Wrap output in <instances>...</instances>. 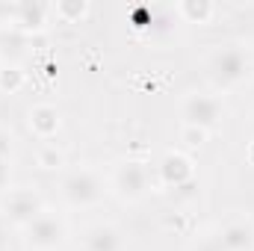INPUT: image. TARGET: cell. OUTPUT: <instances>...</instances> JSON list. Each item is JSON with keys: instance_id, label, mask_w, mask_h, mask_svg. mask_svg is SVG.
<instances>
[{"instance_id": "obj_1", "label": "cell", "mask_w": 254, "mask_h": 251, "mask_svg": "<svg viewBox=\"0 0 254 251\" xmlns=\"http://www.w3.org/2000/svg\"><path fill=\"white\" fill-rule=\"evenodd\" d=\"M252 74V54L240 45H222L207 60V77L219 89H234Z\"/></svg>"}, {"instance_id": "obj_2", "label": "cell", "mask_w": 254, "mask_h": 251, "mask_svg": "<svg viewBox=\"0 0 254 251\" xmlns=\"http://www.w3.org/2000/svg\"><path fill=\"white\" fill-rule=\"evenodd\" d=\"M60 192L68 207H95L104 198V181L95 169H74L63 178Z\"/></svg>"}, {"instance_id": "obj_3", "label": "cell", "mask_w": 254, "mask_h": 251, "mask_svg": "<svg viewBox=\"0 0 254 251\" xmlns=\"http://www.w3.org/2000/svg\"><path fill=\"white\" fill-rule=\"evenodd\" d=\"M181 116H184V125L210 130L222 122V101L207 92H190L181 101Z\"/></svg>"}, {"instance_id": "obj_4", "label": "cell", "mask_w": 254, "mask_h": 251, "mask_svg": "<svg viewBox=\"0 0 254 251\" xmlns=\"http://www.w3.org/2000/svg\"><path fill=\"white\" fill-rule=\"evenodd\" d=\"M24 240H27V246L33 251H54L63 246L65 240V222L60 216H54V213H42V216H36L27 228H24Z\"/></svg>"}, {"instance_id": "obj_5", "label": "cell", "mask_w": 254, "mask_h": 251, "mask_svg": "<svg viewBox=\"0 0 254 251\" xmlns=\"http://www.w3.org/2000/svg\"><path fill=\"white\" fill-rule=\"evenodd\" d=\"M148 181H151L148 166L139 163V160H125V163H119V169L113 172V189H116V195L125 198V201H139V198L148 192Z\"/></svg>"}, {"instance_id": "obj_6", "label": "cell", "mask_w": 254, "mask_h": 251, "mask_svg": "<svg viewBox=\"0 0 254 251\" xmlns=\"http://www.w3.org/2000/svg\"><path fill=\"white\" fill-rule=\"evenodd\" d=\"M45 213V204H42V198H39V192H33V189H15V192H9L6 195V201H3V216L9 219V222H15L18 228H27L36 216H42Z\"/></svg>"}, {"instance_id": "obj_7", "label": "cell", "mask_w": 254, "mask_h": 251, "mask_svg": "<svg viewBox=\"0 0 254 251\" xmlns=\"http://www.w3.org/2000/svg\"><path fill=\"white\" fill-rule=\"evenodd\" d=\"M216 249L219 251H254V225L234 219L228 222L219 237H216Z\"/></svg>"}, {"instance_id": "obj_8", "label": "cell", "mask_w": 254, "mask_h": 251, "mask_svg": "<svg viewBox=\"0 0 254 251\" xmlns=\"http://www.w3.org/2000/svg\"><path fill=\"white\" fill-rule=\"evenodd\" d=\"M83 251H125V237L113 225H92L83 234Z\"/></svg>"}, {"instance_id": "obj_9", "label": "cell", "mask_w": 254, "mask_h": 251, "mask_svg": "<svg viewBox=\"0 0 254 251\" xmlns=\"http://www.w3.org/2000/svg\"><path fill=\"white\" fill-rule=\"evenodd\" d=\"M160 178L169 187H184L192 181V160L181 151H169L160 163Z\"/></svg>"}, {"instance_id": "obj_10", "label": "cell", "mask_w": 254, "mask_h": 251, "mask_svg": "<svg viewBox=\"0 0 254 251\" xmlns=\"http://www.w3.org/2000/svg\"><path fill=\"white\" fill-rule=\"evenodd\" d=\"M30 130H33L36 136H42V139H51V136L60 130V113H57V107H51V104H36V107L30 110Z\"/></svg>"}, {"instance_id": "obj_11", "label": "cell", "mask_w": 254, "mask_h": 251, "mask_svg": "<svg viewBox=\"0 0 254 251\" xmlns=\"http://www.w3.org/2000/svg\"><path fill=\"white\" fill-rule=\"evenodd\" d=\"M48 15H54V6H45V3H18L15 6V24L24 30H42L48 24Z\"/></svg>"}, {"instance_id": "obj_12", "label": "cell", "mask_w": 254, "mask_h": 251, "mask_svg": "<svg viewBox=\"0 0 254 251\" xmlns=\"http://www.w3.org/2000/svg\"><path fill=\"white\" fill-rule=\"evenodd\" d=\"M178 12H181V18L190 21V24H207V21L216 15V6H213L210 0H184V3L178 6Z\"/></svg>"}, {"instance_id": "obj_13", "label": "cell", "mask_w": 254, "mask_h": 251, "mask_svg": "<svg viewBox=\"0 0 254 251\" xmlns=\"http://www.w3.org/2000/svg\"><path fill=\"white\" fill-rule=\"evenodd\" d=\"M54 15L65 24H80L89 15V3L86 0H60V3H54Z\"/></svg>"}, {"instance_id": "obj_14", "label": "cell", "mask_w": 254, "mask_h": 251, "mask_svg": "<svg viewBox=\"0 0 254 251\" xmlns=\"http://www.w3.org/2000/svg\"><path fill=\"white\" fill-rule=\"evenodd\" d=\"M24 80H27V77H24V71H21L18 65L0 68V89H3V92H9V95H12V92H18V89L24 86Z\"/></svg>"}, {"instance_id": "obj_15", "label": "cell", "mask_w": 254, "mask_h": 251, "mask_svg": "<svg viewBox=\"0 0 254 251\" xmlns=\"http://www.w3.org/2000/svg\"><path fill=\"white\" fill-rule=\"evenodd\" d=\"M207 133H210V130H204V127L184 125V130H181V142H184L187 148H201V145L207 142Z\"/></svg>"}, {"instance_id": "obj_16", "label": "cell", "mask_w": 254, "mask_h": 251, "mask_svg": "<svg viewBox=\"0 0 254 251\" xmlns=\"http://www.w3.org/2000/svg\"><path fill=\"white\" fill-rule=\"evenodd\" d=\"M39 166L42 169H57V166H63V154L57 148H45V151H39Z\"/></svg>"}, {"instance_id": "obj_17", "label": "cell", "mask_w": 254, "mask_h": 251, "mask_svg": "<svg viewBox=\"0 0 254 251\" xmlns=\"http://www.w3.org/2000/svg\"><path fill=\"white\" fill-rule=\"evenodd\" d=\"M249 160H252V163H254V142H252V145H249Z\"/></svg>"}]
</instances>
